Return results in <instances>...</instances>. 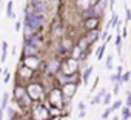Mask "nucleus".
Wrapping results in <instances>:
<instances>
[{"label": "nucleus", "mask_w": 131, "mask_h": 120, "mask_svg": "<svg viewBox=\"0 0 131 120\" xmlns=\"http://www.w3.org/2000/svg\"><path fill=\"white\" fill-rule=\"evenodd\" d=\"M111 60H113V55H108V57H106V68H108V69H111V68H113Z\"/></svg>", "instance_id": "obj_19"}, {"label": "nucleus", "mask_w": 131, "mask_h": 120, "mask_svg": "<svg viewBox=\"0 0 131 120\" xmlns=\"http://www.w3.org/2000/svg\"><path fill=\"white\" fill-rule=\"evenodd\" d=\"M123 120H126V118H123Z\"/></svg>", "instance_id": "obj_33"}, {"label": "nucleus", "mask_w": 131, "mask_h": 120, "mask_svg": "<svg viewBox=\"0 0 131 120\" xmlns=\"http://www.w3.org/2000/svg\"><path fill=\"white\" fill-rule=\"evenodd\" d=\"M56 68H57V63H56V62H52V63L49 65V71H54Z\"/></svg>", "instance_id": "obj_24"}, {"label": "nucleus", "mask_w": 131, "mask_h": 120, "mask_svg": "<svg viewBox=\"0 0 131 120\" xmlns=\"http://www.w3.org/2000/svg\"><path fill=\"white\" fill-rule=\"evenodd\" d=\"M90 3H91V0H79V6H82V8H86V9H88Z\"/></svg>", "instance_id": "obj_13"}, {"label": "nucleus", "mask_w": 131, "mask_h": 120, "mask_svg": "<svg viewBox=\"0 0 131 120\" xmlns=\"http://www.w3.org/2000/svg\"><path fill=\"white\" fill-rule=\"evenodd\" d=\"M128 79H129V74H128V73H126V74H125V76H123V79H122V80H123V82H126V80H128Z\"/></svg>", "instance_id": "obj_27"}, {"label": "nucleus", "mask_w": 131, "mask_h": 120, "mask_svg": "<svg viewBox=\"0 0 131 120\" xmlns=\"http://www.w3.org/2000/svg\"><path fill=\"white\" fill-rule=\"evenodd\" d=\"M91 73H93V66H88L85 71H83V83L88 85V79L91 77Z\"/></svg>", "instance_id": "obj_6"}, {"label": "nucleus", "mask_w": 131, "mask_h": 120, "mask_svg": "<svg viewBox=\"0 0 131 120\" xmlns=\"http://www.w3.org/2000/svg\"><path fill=\"white\" fill-rule=\"evenodd\" d=\"M96 37H97V32H96V31H93V32H90V34H88V37H86L85 40H86V42L90 43V42H93V40H94Z\"/></svg>", "instance_id": "obj_15"}, {"label": "nucleus", "mask_w": 131, "mask_h": 120, "mask_svg": "<svg viewBox=\"0 0 131 120\" xmlns=\"http://www.w3.org/2000/svg\"><path fill=\"white\" fill-rule=\"evenodd\" d=\"M117 23H119V17H117V16H114V17H113V20L108 23V26H106V28H110V26H113V28H114V26H117Z\"/></svg>", "instance_id": "obj_14"}, {"label": "nucleus", "mask_w": 131, "mask_h": 120, "mask_svg": "<svg viewBox=\"0 0 131 120\" xmlns=\"http://www.w3.org/2000/svg\"><path fill=\"white\" fill-rule=\"evenodd\" d=\"M120 106H122V102H120V100H117V102H116V103H114V105H113L111 108H113V109L116 111V109H117V108H120Z\"/></svg>", "instance_id": "obj_22"}, {"label": "nucleus", "mask_w": 131, "mask_h": 120, "mask_svg": "<svg viewBox=\"0 0 131 120\" xmlns=\"http://www.w3.org/2000/svg\"><path fill=\"white\" fill-rule=\"evenodd\" d=\"M128 105H131V95L128 97Z\"/></svg>", "instance_id": "obj_31"}, {"label": "nucleus", "mask_w": 131, "mask_h": 120, "mask_svg": "<svg viewBox=\"0 0 131 120\" xmlns=\"http://www.w3.org/2000/svg\"><path fill=\"white\" fill-rule=\"evenodd\" d=\"M13 6H14V3H13V0H9L8 2V5H6V17H14V13H13Z\"/></svg>", "instance_id": "obj_7"}, {"label": "nucleus", "mask_w": 131, "mask_h": 120, "mask_svg": "<svg viewBox=\"0 0 131 120\" xmlns=\"http://www.w3.org/2000/svg\"><path fill=\"white\" fill-rule=\"evenodd\" d=\"M76 66H77L76 60H70V62H68V65H67V68H68V74H70V73H73V71L76 69Z\"/></svg>", "instance_id": "obj_11"}, {"label": "nucleus", "mask_w": 131, "mask_h": 120, "mask_svg": "<svg viewBox=\"0 0 131 120\" xmlns=\"http://www.w3.org/2000/svg\"><path fill=\"white\" fill-rule=\"evenodd\" d=\"M129 115H131L129 108H128V106H126V108H123V109H122V117H123V118H128Z\"/></svg>", "instance_id": "obj_16"}, {"label": "nucleus", "mask_w": 131, "mask_h": 120, "mask_svg": "<svg viewBox=\"0 0 131 120\" xmlns=\"http://www.w3.org/2000/svg\"><path fill=\"white\" fill-rule=\"evenodd\" d=\"M29 5H31V9L40 13V14H45L46 11V6H45V2L43 0H29Z\"/></svg>", "instance_id": "obj_2"}, {"label": "nucleus", "mask_w": 131, "mask_h": 120, "mask_svg": "<svg viewBox=\"0 0 131 120\" xmlns=\"http://www.w3.org/2000/svg\"><path fill=\"white\" fill-rule=\"evenodd\" d=\"M111 97H113L111 94H106V95H105V99H103V103H105V105H108V103L111 102Z\"/></svg>", "instance_id": "obj_21"}, {"label": "nucleus", "mask_w": 131, "mask_h": 120, "mask_svg": "<svg viewBox=\"0 0 131 120\" xmlns=\"http://www.w3.org/2000/svg\"><path fill=\"white\" fill-rule=\"evenodd\" d=\"M126 34H128V32H126V28H123V31H122V37H126Z\"/></svg>", "instance_id": "obj_28"}, {"label": "nucleus", "mask_w": 131, "mask_h": 120, "mask_svg": "<svg viewBox=\"0 0 131 120\" xmlns=\"http://www.w3.org/2000/svg\"><path fill=\"white\" fill-rule=\"evenodd\" d=\"M119 88H120V83H116V85H114V94H116V95L119 94Z\"/></svg>", "instance_id": "obj_23"}, {"label": "nucleus", "mask_w": 131, "mask_h": 120, "mask_svg": "<svg viewBox=\"0 0 131 120\" xmlns=\"http://www.w3.org/2000/svg\"><path fill=\"white\" fill-rule=\"evenodd\" d=\"M96 23H97V20H96V19H88L86 26H88V28H94V26H96Z\"/></svg>", "instance_id": "obj_17"}, {"label": "nucleus", "mask_w": 131, "mask_h": 120, "mask_svg": "<svg viewBox=\"0 0 131 120\" xmlns=\"http://www.w3.org/2000/svg\"><path fill=\"white\" fill-rule=\"evenodd\" d=\"M105 45H102L99 49H97V52H96V55H97V60H102V57H103V52H105Z\"/></svg>", "instance_id": "obj_12"}, {"label": "nucleus", "mask_w": 131, "mask_h": 120, "mask_svg": "<svg viewBox=\"0 0 131 120\" xmlns=\"http://www.w3.org/2000/svg\"><path fill=\"white\" fill-rule=\"evenodd\" d=\"M29 92H31L32 99H39V97L42 95V89H40L39 86H36V85H32V86L29 88Z\"/></svg>", "instance_id": "obj_4"}, {"label": "nucleus", "mask_w": 131, "mask_h": 120, "mask_svg": "<svg viewBox=\"0 0 131 120\" xmlns=\"http://www.w3.org/2000/svg\"><path fill=\"white\" fill-rule=\"evenodd\" d=\"M8 97H9L8 92H5V94H3V102H2V108H3V109H5V106H6V103H8Z\"/></svg>", "instance_id": "obj_20"}, {"label": "nucleus", "mask_w": 131, "mask_h": 120, "mask_svg": "<svg viewBox=\"0 0 131 120\" xmlns=\"http://www.w3.org/2000/svg\"><path fill=\"white\" fill-rule=\"evenodd\" d=\"M3 80H5V83H8V80H9V73L8 71H5V79Z\"/></svg>", "instance_id": "obj_26"}, {"label": "nucleus", "mask_w": 131, "mask_h": 120, "mask_svg": "<svg viewBox=\"0 0 131 120\" xmlns=\"http://www.w3.org/2000/svg\"><path fill=\"white\" fill-rule=\"evenodd\" d=\"M105 95H106V94H105V89L99 91V92H97V95H96V97L91 100V102H93V105H97V103L100 102V99H102V97H105Z\"/></svg>", "instance_id": "obj_8"}, {"label": "nucleus", "mask_w": 131, "mask_h": 120, "mask_svg": "<svg viewBox=\"0 0 131 120\" xmlns=\"http://www.w3.org/2000/svg\"><path fill=\"white\" fill-rule=\"evenodd\" d=\"M19 29H20V22L16 23V31H19Z\"/></svg>", "instance_id": "obj_29"}, {"label": "nucleus", "mask_w": 131, "mask_h": 120, "mask_svg": "<svg viewBox=\"0 0 131 120\" xmlns=\"http://www.w3.org/2000/svg\"><path fill=\"white\" fill-rule=\"evenodd\" d=\"M125 11H126V20L129 22V20H131V11H129V9H125Z\"/></svg>", "instance_id": "obj_25"}, {"label": "nucleus", "mask_w": 131, "mask_h": 120, "mask_svg": "<svg viewBox=\"0 0 131 120\" xmlns=\"http://www.w3.org/2000/svg\"><path fill=\"white\" fill-rule=\"evenodd\" d=\"M6 52H8V43L2 42V62L6 60Z\"/></svg>", "instance_id": "obj_10"}, {"label": "nucleus", "mask_w": 131, "mask_h": 120, "mask_svg": "<svg viewBox=\"0 0 131 120\" xmlns=\"http://www.w3.org/2000/svg\"><path fill=\"white\" fill-rule=\"evenodd\" d=\"M76 89H77V88H76V85H73V83H71V85H67V86H65V92H67L70 97H71V95L76 92Z\"/></svg>", "instance_id": "obj_9"}, {"label": "nucleus", "mask_w": 131, "mask_h": 120, "mask_svg": "<svg viewBox=\"0 0 131 120\" xmlns=\"http://www.w3.org/2000/svg\"><path fill=\"white\" fill-rule=\"evenodd\" d=\"M34 115H36V118L43 120V118L46 117V109H45L43 106H40V108H37V109L34 111Z\"/></svg>", "instance_id": "obj_3"}, {"label": "nucleus", "mask_w": 131, "mask_h": 120, "mask_svg": "<svg viewBox=\"0 0 131 120\" xmlns=\"http://www.w3.org/2000/svg\"><path fill=\"white\" fill-rule=\"evenodd\" d=\"M114 3H116V0H111V2H110V6H111V9H113V6H114Z\"/></svg>", "instance_id": "obj_30"}, {"label": "nucleus", "mask_w": 131, "mask_h": 120, "mask_svg": "<svg viewBox=\"0 0 131 120\" xmlns=\"http://www.w3.org/2000/svg\"><path fill=\"white\" fill-rule=\"evenodd\" d=\"M105 6H106V0H100V2L96 5V8H94V13H96V14L102 13V11L105 9Z\"/></svg>", "instance_id": "obj_5"}, {"label": "nucleus", "mask_w": 131, "mask_h": 120, "mask_svg": "<svg viewBox=\"0 0 131 120\" xmlns=\"http://www.w3.org/2000/svg\"><path fill=\"white\" fill-rule=\"evenodd\" d=\"M42 22H43V14H40V13H37L34 9H28L26 11V14H25V25L29 26L32 31L37 29L42 25Z\"/></svg>", "instance_id": "obj_1"}, {"label": "nucleus", "mask_w": 131, "mask_h": 120, "mask_svg": "<svg viewBox=\"0 0 131 120\" xmlns=\"http://www.w3.org/2000/svg\"><path fill=\"white\" fill-rule=\"evenodd\" d=\"M113 120H119V117H114V118H113Z\"/></svg>", "instance_id": "obj_32"}, {"label": "nucleus", "mask_w": 131, "mask_h": 120, "mask_svg": "<svg viewBox=\"0 0 131 120\" xmlns=\"http://www.w3.org/2000/svg\"><path fill=\"white\" fill-rule=\"evenodd\" d=\"M111 112H114V109H113L111 106H110V108H106V111H105V112L102 114V118H106V117H108V115H110Z\"/></svg>", "instance_id": "obj_18"}]
</instances>
